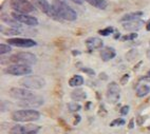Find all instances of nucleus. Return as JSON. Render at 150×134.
Returning <instances> with one entry per match:
<instances>
[{"label": "nucleus", "mask_w": 150, "mask_h": 134, "mask_svg": "<svg viewBox=\"0 0 150 134\" xmlns=\"http://www.w3.org/2000/svg\"><path fill=\"white\" fill-rule=\"evenodd\" d=\"M52 8L56 15V19H64L67 21H75L77 19V13L62 0H54Z\"/></svg>", "instance_id": "obj_1"}, {"label": "nucleus", "mask_w": 150, "mask_h": 134, "mask_svg": "<svg viewBox=\"0 0 150 134\" xmlns=\"http://www.w3.org/2000/svg\"><path fill=\"white\" fill-rule=\"evenodd\" d=\"M40 117V113L33 109H23L12 113V119L17 123H31L38 121Z\"/></svg>", "instance_id": "obj_2"}, {"label": "nucleus", "mask_w": 150, "mask_h": 134, "mask_svg": "<svg viewBox=\"0 0 150 134\" xmlns=\"http://www.w3.org/2000/svg\"><path fill=\"white\" fill-rule=\"evenodd\" d=\"M20 85L23 88L29 89V90H39L46 86V80L42 77L37 75L25 76L21 79Z\"/></svg>", "instance_id": "obj_3"}, {"label": "nucleus", "mask_w": 150, "mask_h": 134, "mask_svg": "<svg viewBox=\"0 0 150 134\" xmlns=\"http://www.w3.org/2000/svg\"><path fill=\"white\" fill-rule=\"evenodd\" d=\"M8 60L14 63H20V64H28V66H31V64L36 63L37 59L34 54L29 53V52H19L12 55Z\"/></svg>", "instance_id": "obj_4"}, {"label": "nucleus", "mask_w": 150, "mask_h": 134, "mask_svg": "<svg viewBox=\"0 0 150 134\" xmlns=\"http://www.w3.org/2000/svg\"><path fill=\"white\" fill-rule=\"evenodd\" d=\"M10 6L14 11L20 14H29L35 11V6L28 0H11Z\"/></svg>", "instance_id": "obj_5"}, {"label": "nucleus", "mask_w": 150, "mask_h": 134, "mask_svg": "<svg viewBox=\"0 0 150 134\" xmlns=\"http://www.w3.org/2000/svg\"><path fill=\"white\" fill-rule=\"evenodd\" d=\"M40 130V126L35 123L15 125L10 130V134H36Z\"/></svg>", "instance_id": "obj_6"}, {"label": "nucleus", "mask_w": 150, "mask_h": 134, "mask_svg": "<svg viewBox=\"0 0 150 134\" xmlns=\"http://www.w3.org/2000/svg\"><path fill=\"white\" fill-rule=\"evenodd\" d=\"M4 72L6 74L14 76H23V75H29L32 73V68L28 66V64H20V63H14L8 66L6 68Z\"/></svg>", "instance_id": "obj_7"}, {"label": "nucleus", "mask_w": 150, "mask_h": 134, "mask_svg": "<svg viewBox=\"0 0 150 134\" xmlns=\"http://www.w3.org/2000/svg\"><path fill=\"white\" fill-rule=\"evenodd\" d=\"M106 98L109 104H116L121 98V89L117 83L112 81L110 83L107 87V92H106Z\"/></svg>", "instance_id": "obj_8"}, {"label": "nucleus", "mask_w": 150, "mask_h": 134, "mask_svg": "<svg viewBox=\"0 0 150 134\" xmlns=\"http://www.w3.org/2000/svg\"><path fill=\"white\" fill-rule=\"evenodd\" d=\"M8 94L10 96L13 97L15 99H18V100H27V99H30L34 97V93L31 92L29 89L25 88H12L10 91H8Z\"/></svg>", "instance_id": "obj_9"}, {"label": "nucleus", "mask_w": 150, "mask_h": 134, "mask_svg": "<svg viewBox=\"0 0 150 134\" xmlns=\"http://www.w3.org/2000/svg\"><path fill=\"white\" fill-rule=\"evenodd\" d=\"M12 17H13L16 21H18L19 23L25 24V25H29V27H36L38 25V19L35 18L33 16H30L28 14H20L17 13V12H14L12 14Z\"/></svg>", "instance_id": "obj_10"}, {"label": "nucleus", "mask_w": 150, "mask_h": 134, "mask_svg": "<svg viewBox=\"0 0 150 134\" xmlns=\"http://www.w3.org/2000/svg\"><path fill=\"white\" fill-rule=\"evenodd\" d=\"M6 41L10 46L18 47V48H32L37 44L36 41L30 38H10Z\"/></svg>", "instance_id": "obj_11"}, {"label": "nucleus", "mask_w": 150, "mask_h": 134, "mask_svg": "<svg viewBox=\"0 0 150 134\" xmlns=\"http://www.w3.org/2000/svg\"><path fill=\"white\" fill-rule=\"evenodd\" d=\"M35 3V6L39 8L41 12H43L45 14H47L49 17H53L56 18V15L54 13V10L52 8V4L48 2V0H33Z\"/></svg>", "instance_id": "obj_12"}, {"label": "nucleus", "mask_w": 150, "mask_h": 134, "mask_svg": "<svg viewBox=\"0 0 150 134\" xmlns=\"http://www.w3.org/2000/svg\"><path fill=\"white\" fill-rule=\"evenodd\" d=\"M42 104H43L42 97L36 96V95H35V96L32 97V98L27 99V100H21V102H19L18 106H19V107L25 108V109H32V108L40 107Z\"/></svg>", "instance_id": "obj_13"}, {"label": "nucleus", "mask_w": 150, "mask_h": 134, "mask_svg": "<svg viewBox=\"0 0 150 134\" xmlns=\"http://www.w3.org/2000/svg\"><path fill=\"white\" fill-rule=\"evenodd\" d=\"M85 43H86V47L88 48L89 51L97 50V49L103 48V46H104L103 40L98 37H89Z\"/></svg>", "instance_id": "obj_14"}, {"label": "nucleus", "mask_w": 150, "mask_h": 134, "mask_svg": "<svg viewBox=\"0 0 150 134\" xmlns=\"http://www.w3.org/2000/svg\"><path fill=\"white\" fill-rule=\"evenodd\" d=\"M145 24V22L142 19H137V20H131V21H127L123 23V28L127 31H139L141 28Z\"/></svg>", "instance_id": "obj_15"}, {"label": "nucleus", "mask_w": 150, "mask_h": 134, "mask_svg": "<svg viewBox=\"0 0 150 134\" xmlns=\"http://www.w3.org/2000/svg\"><path fill=\"white\" fill-rule=\"evenodd\" d=\"M116 52L115 50L111 47H105L103 48V50L100 51V58L103 61H109L111 59H113L115 57Z\"/></svg>", "instance_id": "obj_16"}, {"label": "nucleus", "mask_w": 150, "mask_h": 134, "mask_svg": "<svg viewBox=\"0 0 150 134\" xmlns=\"http://www.w3.org/2000/svg\"><path fill=\"white\" fill-rule=\"evenodd\" d=\"M71 98L75 102H81V100H85L87 98V93L83 91V89H75L71 93Z\"/></svg>", "instance_id": "obj_17"}, {"label": "nucleus", "mask_w": 150, "mask_h": 134, "mask_svg": "<svg viewBox=\"0 0 150 134\" xmlns=\"http://www.w3.org/2000/svg\"><path fill=\"white\" fill-rule=\"evenodd\" d=\"M143 16V12H132V13H128L126 15H124L121 18V21L127 22V21H131V20H137L139 19V17Z\"/></svg>", "instance_id": "obj_18"}, {"label": "nucleus", "mask_w": 150, "mask_h": 134, "mask_svg": "<svg viewBox=\"0 0 150 134\" xmlns=\"http://www.w3.org/2000/svg\"><path fill=\"white\" fill-rule=\"evenodd\" d=\"M83 1H86L89 4H91L92 6L99 8V10H105L107 8V1L106 0H83Z\"/></svg>", "instance_id": "obj_19"}, {"label": "nucleus", "mask_w": 150, "mask_h": 134, "mask_svg": "<svg viewBox=\"0 0 150 134\" xmlns=\"http://www.w3.org/2000/svg\"><path fill=\"white\" fill-rule=\"evenodd\" d=\"M83 83V78L81 75H74L71 79L69 80V86L70 87H81Z\"/></svg>", "instance_id": "obj_20"}, {"label": "nucleus", "mask_w": 150, "mask_h": 134, "mask_svg": "<svg viewBox=\"0 0 150 134\" xmlns=\"http://www.w3.org/2000/svg\"><path fill=\"white\" fill-rule=\"evenodd\" d=\"M1 19H2V21L4 22V23H8V24H10V25H12V28H21L20 23H19L18 21H16L13 17L11 18V17L8 16V15H3V16L1 17Z\"/></svg>", "instance_id": "obj_21"}, {"label": "nucleus", "mask_w": 150, "mask_h": 134, "mask_svg": "<svg viewBox=\"0 0 150 134\" xmlns=\"http://www.w3.org/2000/svg\"><path fill=\"white\" fill-rule=\"evenodd\" d=\"M150 92V88L147 86V85H142L139 86L137 90V97H144L146 96L148 93Z\"/></svg>", "instance_id": "obj_22"}, {"label": "nucleus", "mask_w": 150, "mask_h": 134, "mask_svg": "<svg viewBox=\"0 0 150 134\" xmlns=\"http://www.w3.org/2000/svg\"><path fill=\"white\" fill-rule=\"evenodd\" d=\"M81 109V106L78 105L77 102H70L68 104V110L70 112H77Z\"/></svg>", "instance_id": "obj_23"}, {"label": "nucleus", "mask_w": 150, "mask_h": 134, "mask_svg": "<svg viewBox=\"0 0 150 134\" xmlns=\"http://www.w3.org/2000/svg\"><path fill=\"white\" fill-rule=\"evenodd\" d=\"M113 32H114V29L111 27H108L104 30H99L98 34H100V35H103V36H109V35H111Z\"/></svg>", "instance_id": "obj_24"}, {"label": "nucleus", "mask_w": 150, "mask_h": 134, "mask_svg": "<svg viewBox=\"0 0 150 134\" xmlns=\"http://www.w3.org/2000/svg\"><path fill=\"white\" fill-rule=\"evenodd\" d=\"M12 51V48L10 47V44H0V54L4 55L6 53H10Z\"/></svg>", "instance_id": "obj_25"}, {"label": "nucleus", "mask_w": 150, "mask_h": 134, "mask_svg": "<svg viewBox=\"0 0 150 134\" xmlns=\"http://www.w3.org/2000/svg\"><path fill=\"white\" fill-rule=\"evenodd\" d=\"M125 125V121L122 119V118H117V119H114L112 123H110V127H115V126H123Z\"/></svg>", "instance_id": "obj_26"}, {"label": "nucleus", "mask_w": 150, "mask_h": 134, "mask_svg": "<svg viewBox=\"0 0 150 134\" xmlns=\"http://www.w3.org/2000/svg\"><path fill=\"white\" fill-rule=\"evenodd\" d=\"M135 38H137V33H131V34H129V35H125V36H123L122 39H123L124 41H127V40H133Z\"/></svg>", "instance_id": "obj_27"}, {"label": "nucleus", "mask_w": 150, "mask_h": 134, "mask_svg": "<svg viewBox=\"0 0 150 134\" xmlns=\"http://www.w3.org/2000/svg\"><path fill=\"white\" fill-rule=\"evenodd\" d=\"M129 110H130V107L129 106H123V107L121 108V114H123V115H127L129 112Z\"/></svg>", "instance_id": "obj_28"}, {"label": "nucleus", "mask_w": 150, "mask_h": 134, "mask_svg": "<svg viewBox=\"0 0 150 134\" xmlns=\"http://www.w3.org/2000/svg\"><path fill=\"white\" fill-rule=\"evenodd\" d=\"M81 70H83V72L87 73V74H88V75H90V76L95 75V72H94V70H92V69H89V68H83V69H81Z\"/></svg>", "instance_id": "obj_29"}, {"label": "nucleus", "mask_w": 150, "mask_h": 134, "mask_svg": "<svg viewBox=\"0 0 150 134\" xmlns=\"http://www.w3.org/2000/svg\"><path fill=\"white\" fill-rule=\"evenodd\" d=\"M129 77H130V76H129V74H125V75L123 76V77H122V79H121V83L122 85H126L127 83V81L129 80Z\"/></svg>", "instance_id": "obj_30"}, {"label": "nucleus", "mask_w": 150, "mask_h": 134, "mask_svg": "<svg viewBox=\"0 0 150 134\" xmlns=\"http://www.w3.org/2000/svg\"><path fill=\"white\" fill-rule=\"evenodd\" d=\"M79 121H81V116H79V115H75V121H74V125H76V123H79Z\"/></svg>", "instance_id": "obj_31"}, {"label": "nucleus", "mask_w": 150, "mask_h": 134, "mask_svg": "<svg viewBox=\"0 0 150 134\" xmlns=\"http://www.w3.org/2000/svg\"><path fill=\"white\" fill-rule=\"evenodd\" d=\"M143 79H145V80H147V81H150V70H149V72H148V74L146 76H145Z\"/></svg>", "instance_id": "obj_32"}, {"label": "nucleus", "mask_w": 150, "mask_h": 134, "mask_svg": "<svg viewBox=\"0 0 150 134\" xmlns=\"http://www.w3.org/2000/svg\"><path fill=\"white\" fill-rule=\"evenodd\" d=\"M133 127H134V119H133V118H132L131 121H130V123H129V128L132 129V128H133Z\"/></svg>", "instance_id": "obj_33"}, {"label": "nucleus", "mask_w": 150, "mask_h": 134, "mask_svg": "<svg viewBox=\"0 0 150 134\" xmlns=\"http://www.w3.org/2000/svg\"><path fill=\"white\" fill-rule=\"evenodd\" d=\"M71 1H73L74 3H77V4H81L83 0H71Z\"/></svg>", "instance_id": "obj_34"}, {"label": "nucleus", "mask_w": 150, "mask_h": 134, "mask_svg": "<svg viewBox=\"0 0 150 134\" xmlns=\"http://www.w3.org/2000/svg\"><path fill=\"white\" fill-rule=\"evenodd\" d=\"M146 29H147V31H150V20L148 21L147 25H146Z\"/></svg>", "instance_id": "obj_35"}, {"label": "nucleus", "mask_w": 150, "mask_h": 134, "mask_svg": "<svg viewBox=\"0 0 150 134\" xmlns=\"http://www.w3.org/2000/svg\"><path fill=\"white\" fill-rule=\"evenodd\" d=\"M148 130H150V127H148Z\"/></svg>", "instance_id": "obj_36"}]
</instances>
